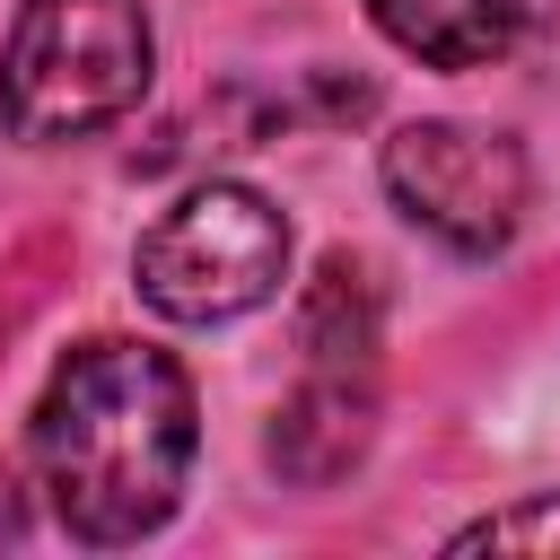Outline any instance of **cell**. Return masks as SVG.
Here are the masks:
<instances>
[{
    "mask_svg": "<svg viewBox=\"0 0 560 560\" xmlns=\"http://www.w3.org/2000/svg\"><path fill=\"white\" fill-rule=\"evenodd\" d=\"M192 446H201L192 376L158 341H122V332L79 341L44 376L35 420H26L44 508L88 551H122L158 534L184 499Z\"/></svg>",
    "mask_w": 560,
    "mask_h": 560,
    "instance_id": "obj_1",
    "label": "cell"
},
{
    "mask_svg": "<svg viewBox=\"0 0 560 560\" xmlns=\"http://www.w3.org/2000/svg\"><path fill=\"white\" fill-rule=\"evenodd\" d=\"M149 0H26L0 44V122L26 149L88 140L149 96Z\"/></svg>",
    "mask_w": 560,
    "mask_h": 560,
    "instance_id": "obj_2",
    "label": "cell"
},
{
    "mask_svg": "<svg viewBox=\"0 0 560 560\" xmlns=\"http://www.w3.org/2000/svg\"><path fill=\"white\" fill-rule=\"evenodd\" d=\"M140 298L166 324H236L289 280V219L254 184H192L131 254Z\"/></svg>",
    "mask_w": 560,
    "mask_h": 560,
    "instance_id": "obj_3",
    "label": "cell"
},
{
    "mask_svg": "<svg viewBox=\"0 0 560 560\" xmlns=\"http://www.w3.org/2000/svg\"><path fill=\"white\" fill-rule=\"evenodd\" d=\"M394 210L411 228H429L446 254H508V236L525 228V201H534V166L508 131L490 122H402L376 158Z\"/></svg>",
    "mask_w": 560,
    "mask_h": 560,
    "instance_id": "obj_4",
    "label": "cell"
},
{
    "mask_svg": "<svg viewBox=\"0 0 560 560\" xmlns=\"http://www.w3.org/2000/svg\"><path fill=\"white\" fill-rule=\"evenodd\" d=\"M368 438H376V368H306V385L271 411L262 455L280 481L324 490L368 455Z\"/></svg>",
    "mask_w": 560,
    "mask_h": 560,
    "instance_id": "obj_5",
    "label": "cell"
},
{
    "mask_svg": "<svg viewBox=\"0 0 560 560\" xmlns=\"http://www.w3.org/2000/svg\"><path fill=\"white\" fill-rule=\"evenodd\" d=\"M368 18L429 70H481L516 44V0H368Z\"/></svg>",
    "mask_w": 560,
    "mask_h": 560,
    "instance_id": "obj_6",
    "label": "cell"
},
{
    "mask_svg": "<svg viewBox=\"0 0 560 560\" xmlns=\"http://www.w3.org/2000/svg\"><path fill=\"white\" fill-rule=\"evenodd\" d=\"M376 289L350 254H332L298 306V341H306V368H376Z\"/></svg>",
    "mask_w": 560,
    "mask_h": 560,
    "instance_id": "obj_7",
    "label": "cell"
},
{
    "mask_svg": "<svg viewBox=\"0 0 560 560\" xmlns=\"http://www.w3.org/2000/svg\"><path fill=\"white\" fill-rule=\"evenodd\" d=\"M446 551H455V560H472V551H525V560H560V490H534V499H516V508L472 516V525H464Z\"/></svg>",
    "mask_w": 560,
    "mask_h": 560,
    "instance_id": "obj_8",
    "label": "cell"
}]
</instances>
